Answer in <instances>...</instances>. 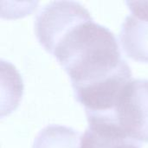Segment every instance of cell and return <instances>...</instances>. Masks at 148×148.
<instances>
[{
	"label": "cell",
	"mask_w": 148,
	"mask_h": 148,
	"mask_svg": "<svg viewBox=\"0 0 148 148\" xmlns=\"http://www.w3.org/2000/svg\"><path fill=\"white\" fill-rule=\"evenodd\" d=\"M48 52L68 73L74 94L132 74L114 33L94 22L88 10L52 43Z\"/></svg>",
	"instance_id": "6da1fadb"
},
{
	"label": "cell",
	"mask_w": 148,
	"mask_h": 148,
	"mask_svg": "<svg viewBox=\"0 0 148 148\" xmlns=\"http://www.w3.org/2000/svg\"><path fill=\"white\" fill-rule=\"evenodd\" d=\"M127 4L131 13L121 25V47L131 59L148 62V1H128Z\"/></svg>",
	"instance_id": "3957f363"
},
{
	"label": "cell",
	"mask_w": 148,
	"mask_h": 148,
	"mask_svg": "<svg viewBox=\"0 0 148 148\" xmlns=\"http://www.w3.org/2000/svg\"><path fill=\"white\" fill-rule=\"evenodd\" d=\"M80 148H140V144L119 130L95 126L82 134Z\"/></svg>",
	"instance_id": "277c9868"
},
{
	"label": "cell",
	"mask_w": 148,
	"mask_h": 148,
	"mask_svg": "<svg viewBox=\"0 0 148 148\" xmlns=\"http://www.w3.org/2000/svg\"><path fill=\"white\" fill-rule=\"evenodd\" d=\"M111 126L127 137L148 143V80H132L121 93Z\"/></svg>",
	"instance_id": "7a4b0ae2"
},
{
	"label": "cell",
	"mask_w": 148,
	"mask_h": 148,
	"mask_svg": "<svg viewBox=\"0 0 148 148\" xmlns=\"http://www.w3.org/2000/svg\"><path fill=\"white\" fill-rule=\"evenodd\" d=\"M80 134L71 127L50 125L35 138L32 148H80Z\"/></svg>",
	"instance_id": "5b68a950"
}]
</instances>
